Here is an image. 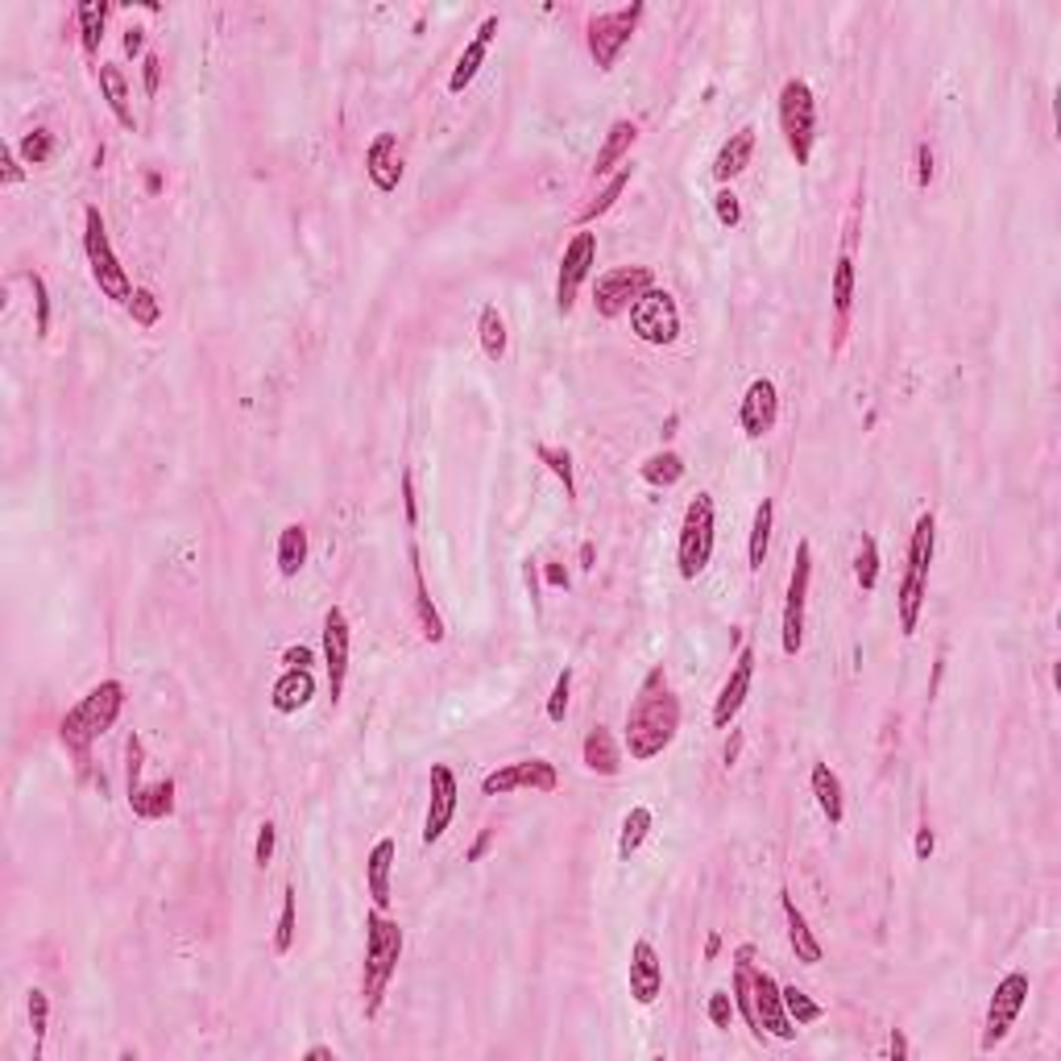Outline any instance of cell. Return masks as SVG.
<instances>
[{
  "label": "cell",
  "mask_w": 1061,
  "mask_h": 1061,
  "mask_svg": "<svg viewBox=\"0 0 1061 1061\" xmlns=\"http://www.w3.org/2000/svg\"><path fill=\"white\" fill-rule=\"evenodd\" d=\"M676 734H681V697L667 685V672L651 667L642 676L639 697L626 709V734H622V742H626V751H631L635 763H647V759L667 751Z\"/></svg>",
  "instance_id": "cell-1"
},
{
  "label": "cell",
  "mask_w": 1061,
  "mask_h": 1061,
  "mask_svg": "<svg viewBox=\"0 0 1061 1061\" xmlns=\"http://www.w3.org/2000/svg\"><path fill=\"white\" fill-rule=\"evenodd\" d=\"M398 962H402V928L390 912L374 908L365 916V962H361V1012L365 1020H374L382 1012L386 987L395 978Z\"/></svg>",
  "instance_id": "cell-2"
},
{
  "label": "cell",
  "mask_w": 1061,
  "mask_h": 1061,
  "mask_svg": "<svg viewBox=\"0 0 1061 1061\" xmlns=\"http://www.w3.org/2000/svg\"><path fill=\"white\" fill-rule=\"evenodd\" d=\"M121 709H125V685H121V681H100V685L91 688L88 697L63 717V726H59L63 747L75 754L79 763H88L91 742H96L100 734H109L112 722L121 717Z\"/></svg>",
  "instance_id": "cell-3"
},
{
  "label": "cell",
  "mask_w": 1061,
  "mask_h": 1061,
  "mask_svg": "<svg viewBox=\"0 0 1061 1061\" xmlns=\"http://www.w3.org/2000/svg\"><path fill=\"white\" fill-rule=\"evenodd\" d=\"M933 539H937V519L933 510H925L912 527V539H908V569L904 581H900V597H896V610H900V635L912 639L916 626H921V606H925V589H928V564H933Z\"/></svg>",
  "instance_id": "cell-4"
},
{
  "label": "cell",
  "mask_w": 1061,
  "mask_h": 1061,
  "mask_svg": "<svg viewBox=\"0 0 1061 1061\" xmlns=\"http://www.w3.org/2000/svg\"><path fill=\"white\" fill-rule=\"evenodd\" d=\"M779 133H784V146L796 158V166H809L813 146H817V96L800 75L784 79V88H779Z\"/></svg>",
  "instance_id": "cell-5"
},
{
  "label": "cell",
  "mask_w": 1061,
  "mask_h": 1061,
  "mask_svg": "<svg viewBox=\"0 0 1061 1061\" xmlns=\"http://www.w3.org/2000/svg\"><path fill=\"white\" fill-rule=\"evenodd\" d=\"M84 253H88L91 278H96L100 295H104V299H112V303H125V308H129V299H133V290H137V287L129 283L125 265H121L116 249H112L109 228H104L100 208H88V212H84Z\"/></svg>",
  "instance_id": "cell-6"
},
{
  "label": "cell",
  "mask_w": 1061,
  "mask_h": 1061,
  "mask_svg": "<svg viewBox=\"0 0 1061 1061\" xmlns=\"http://www.w3.org/2000/svg\"><path fill=\"white\" fill-rule=\"evenodd\" d=\"M713 544H717V523H713V498L709 494H697L685 510V523H681V544H676V569L685 581H697V576L709 569L713 560Z\"/></svg>",
  "instance_id": "cell-7"
},
{
  "label": "cell",
  "mask_w": 1061,
  "mask_h": 1061,
  "mask_svg": "<svg viewBox=\"0 0 1061 1061\" xmlns=\"http://www.w3.org/2000/svg\"><path fill=\"white\" fill-rule=\"evenodd\" d=\"M642 13H647V4L635 0V4H622V9H606V13H597L594 22H589L585 42H589V54H594L597 71H614L622 50L631 46L635 29H639Z\"/></svg>",
  "instance_id": "cell-8"
},
{
  "label": "cell",
  "mask_w": 1061,
  "mask_h": 1061,
  "mask_svg": "<svg viewBox=\"0 0 1061 1061\" xmlns=\"http://www.w3.org/2000/svg\"><path fill=\"white\" fill-rule=\"evenodd\" d=\"M809 585H813V544L800 539L792 556V573H788V594H784V619H779V647H784V656H800V647H804Z\"/></svg>",
  "instance_id": "cell-9"
},
{
  "label": "cell",
  "mask_w": 1061,
  "mask_h": 1061,
  "mask_svg": "<svg viewBox=\"0 0 1061 1061\" xmlns=\"http://www.w3.org/2000/svg\"><path fill=\"white\" fill-rule=\"evenodd\" d=\"M1028 991H1033V983H1028V974L1024 971H1008L999 983H995V995H991V1003H987V1020H983V1037H978V1049H983V1053H991L995 1045L1008 1040L1012 1024H1016L1020 1012H1024V1003H1028Z\"/></svg>",
  "instance_id": "cell-10"
},
{
  "label": "cell",
  "mask_w": 1061,
  "mask_h": 1061,
  "mask_svg": "<svg viewBox=\"0 0 1061 1061\" xmlns=\"http://www.w3.org/2000/svg\"><path fill=\"white\" fill-rule=\"evenodd\" d=\"M656 287L651 265H619L610 274H601L594 287V308L601 320H619L622 311H631L647 290Z\"/></svg>",
  "instance_id": "cell-11"
},
{
  "label": "cell",
  "mask_w": 1061,
  "mask_h": 1061,
  "mask_svg": "<svg viewBox=\"0 0 1061 1061\" xmlns=\"http://www.w3.org/2000/svg\"><path fill=\"white\" fill-rule=\"evenodd\" d=\"M631 332L639 336L642 345H656V349L676 345L681 340V308H676V299L663 287H651L631 308Z\"/></svg>",
  "instance_id": "cell-12"
},
{
  "label": "cell",
  "mask_w": 1061,
  "mask_h": 1061,
  "mask_svg": "<svg viewBox=\"0 0 1061 1061\" xmlns=\"http://www.w3.org/2000/svg\"><path fill=\"white\" fill-rule=\"evenodd\" d=\"M597 265V233H576L573 241L564 245V258H560V274H556V311L560 315H573L576 308V290L589 278V270Z\"/></svg>",
  "instance_id": "cell-13"
},
{
  "label": "cell",
  "mask_w": 1061,
  "mask_h": 1061,
  "mask_svg": "<svg viewBox=\"0 0 1061 1061\" xmlns=\"http://www.w3.org/2000/svg\"><path fill=\"white\" fill-rule=\"evenodd\" d=\"M519 788L556 792L560 788L556 763H548V759H519V763H507V767H498V772H489L482 779V796H507V792H519Z\"/></svg>",
  "instance_id": "cell-14"
},
{
  "label": "cell",
  "mask_w": 1061,
  "mask_h": 1061,
  "mask_svg": "<svg viewBox=\"0 0 1061 1061\" xmlns=\"http://www.w3.org/2000/svg\"><path fill=\"white\" fill-rule=\"evenodd\" d=\"M349 656H353V626H349V614L340 606H332L324 614V663H328L332 706L340 701L345 681H349Z\"/></svg>",
  "instance_id": "cell-15"
},
{
  "label": "cell",
  "mask_w": 1061,
  "mask_h": 1061,
  "mask_svg": "<svg viewBox=\"0 0 1061 1061\" xmlns=\"http://www.w3.org/2000/svg\"><path fill=\"white\" fill-rule=\"evenodd\" d=\"M754 1024H759V1040H796V1033H800L792 1016L784 1012V995H779L775 974H767L763 966H754Z\"/></svg>",
  "instance_id": "cell-16"
},
{
  "label": "cell",
  "mask_w": 1061,
  "mask_h": 1061,
  "mask_svg": "<svg viewBox=\"0 0 1061 1061\" xmlns=\"http://www.w3.org/2000/svg\"><path fill=\"white\" fill-rule=\"evenodd\" d=\"M457 796H461L457 772H452L448 763H436V767H432L427 817H423V846H436V841L448 834V825H452V817H457Z\"/></svg>",
  "instance_id": "cell-17"
},
{
  "label": "cell",
  "mask_w": 1061,
  "mask_h": 1061,
  "mask_svg": "<svg viewBox=\"0 0 1061 1061\" xmlns=\"http://www.w3.org/2000/svg\"><path fill=\"white\" fill-rule=\"evenodd\" d=\"M775 423H779V390L772 377H754L738 402V427L747 440H763L767 432H775Z\"/></svg>",
  "instance_id": "cell-18"
},
{
  "label": "cell",
  "mask_w": 1061,
  "mask_h": 1061,
  "mask_svg": "<svg viewBox=\"0 0 1061 1061\" xmlns=\"http://www.w3.org/2000/svg\"><path fill=\"white\" fill-rule=\"evenodd\" d=\"M751 681H754V647H742L738 660H734V667H729L726 685H722V692H717V701H713V726L726 729L729 722L738 717V709L747 706Z\"/></svg>",
  "instance_id": "cell-19"
},
{
  "label": "cell",
  "mask_w": 1061,
  "mask_h": 1061,
  "mask_svg": "<svg viewBox=\"0 0 1061 1061\" xmlns=\"http://www.w3.org/2000/svg\"><path fill=\"white\" fill-rule=\"evenodd\" d=\"M626 978H631V999H635L639 1008H651V1003L663 995V962L647 937H639V941L631 946V974H626Z\"/></svg>",
  "instance_id": "cell-20"
},
{
  "label": "cell",
  "mask_w": 1061,
  "mask_h": 1061,
  "mask_svg": "<svg viewBox=\"0 0 1061 1061\" xmlns=\"http://www.w3.org/2000/svg\"><path fill=\"white\" fill-rule=\"evenodd\" d=\"M365 175H370V183H374L382 196L398 191V183H402V154H398L395 133H377L374 141H370V150H365Z\"/></svg>",
  "instance_id": "cell-21"
},
{
  "label": "cell",
  "mask_w": 1061,
  "mask_h": 1061,
  "mask_svg": "<svg viewBox=\"0 0 1061 1061\" xmlns=\"http://www.w3.org/2000/svg\"><path fill=\"white\" fill-rule=\"evenodd\" d=\"M498 13H489L486 22L477 25V34H473V42L461 50V59H457V66H452V75H448V91L452 96H461L473 79H477V71H482V63H486L489 54V42H494V34H498Z\"/></svg>",
  "instance_id": "cell-22"
},
{
  "label": "cell",
  "mask_w": 1061,
  "mask_h": 1061,
  "mask_svg": "<svg viewBox=\"0 0 1061 1061\" xmlns=\"http://www.w3.org/2000/svg\"><path fill=\"white\" fill-rule=\"evenodd\" d=\"M395 854H398L395 838H382L374 850H370V859H365V887H370V900H374V908H382V912H390V904H395V891H390Z\"/></svg>",
  "instance_id": "cell-23"
},
{
  "label": "cell",
  "mask_w": 1061,
  "mask_h": 1061,
  "mask_svg": "<svg viewBox=\"0 0 1061 1061\" xmlns=\"http://www.w3.org/2000/svg\"><path fill=\"white\" fill-rule=\"evenodd\" d=\"M311 697H315V676H311V667H287V672L274 681V688H270V706H274V713H299V709L311 706Z\"/></svg>",
  "instance_id": "cell-24"
},
{
  "label": "cell",
  "mask_w": 1061,
  "mask_h": 1061,
  "mask_svg": "<svg viewBox=\"0 0 1061 1061\" xmlns=\"http://www.w3.org/2000/svg\"><path fill=\"white\" fill-rule=\"evenodd\" d=\"M779 904H784V921H788V946H792L796 962L817 966L821 958H825V950H821L817 933H813V928H809V921H804V912L796 908L792 891H779Z\"/></svg>",
  "instance_id": "cell-25"
},
{
  "label": "cell",
  "mask_w": 1061,
  "mask_h": 1061,
  "mask_svg": "<svg viewBox=\"0 0 1061 1061\" xmlns=\"http://www.w3.org/2000/svg\"><path fill=\"white\" fill-rule=\"evenodd\" d=\"M407 560H411V581H415V619H420V631L427 642H444V619L440 610H436V601H432V594H427V576H423V564H420V548L411 544L407 548Z\"/></svg>",
  "instance_id": "cell-26"
},
{
  "label": "cell",
  "mask_w": 1061,
  "mask_h": 1061,
  "mask_svg": "<svg viewBox=\"0 0 1061 1061\" xmlns=\"http://www.w3.org/2000/svg\"><path fill=\"white\" fill-rule=\"evenodd\" d=\"M751 154H754V129L751 125H742L738 133H729V141H722V150H717V158H713V178H717L722 187L734 183V178L751 166Z\"/></svg>",
  "instance_id": "cell-27"
},
{
  "label": "cell",
  "mask_w": 1061,
  "mask_h": 1061,
  "mask_svg": "<svg viewBox=\"0 0 1061 1061\" xmlns=\"http://www.w3.org/2000/svg\"><path fill=\"white\" fill-rule=\"evenodd\" d=\"M129 809L141 821H162L175 813V779H158V784H137L129 788Z\"/></svg>",
  "instance_id": "cell-28"
},
{
  "label": "cell",
  "mask_w": 1061,
  "mask_h": 1061,
  "mask_svg": "<svg viewBox=\"0 0 1061 1061\" xmlns=\"http://www.w3.org/2000/svg\"><path fill=\"white\" fill-rule=\"evenodd\" d=\"M581 759H585V767H589L594 775H619V767H622L619 742H614V734H610L606 726H594L589 734H585Z\"/></svg>",
  "instance_id": "cell-29"
},
{
  "label": "cell",
  "mask_w": 1061,
  "mask_h": 1061,
  "mask_svg": "<svg viewBox=\"0 0 1061 1061\" xmlns=\"http://www.w3.org/2000/svg\"><path fill=\"white\" fill-rule=\"evenodd\" d=\"M809 788L817 796V809L825 813L829 825H841L846 817V796H841V779L829 763H813V775H809Z\"/></svg>",
  "instance_id": "cell-30"
},
{
  "label": "cell",
  "mask_w": 1061,
  "mask_h": 1061,
  "mask_svg": "<svg viewBox=\"0 0 1061 1061\" xmlns=\"http://www.w3.org/2000/svg\"><path fill=\"white\" fill-rule=\"evenodd\" d=\"M635 141H639V125H635V121H614V125H610V133H606V141H601V150H597L594 175L597 178L610 175L622 158L631 154V146H635Z\"/></svg>",
  "instance_id": "cell-31"
},
{
  "label": "cell",
  "mask_w": 1061,
  "mask_h": 1061,
  "mask_svg": "<svg viewBox=\"0 0 1061 1061\" xmlns=\"http://www.w3.org/2000/svg\"><path fill=\"white\" fill-rule=\"evenodd\" d=\"M834 315H838V340L846 336V320H850V303H854V249H841L838 262H834Z\"/></svg>",
  "instance_id": "cell-32"
},
{
  "label": "cell",
  "mask_w": 1061,
  "mask_h": 1061,
  "mask_svg": "<svg viewBox=\"0 0 1061 1061\" xmlns=\"http://www.w3.org/2000/svg\"><path fill=\"white\" fill-rule=\"evenodd\" d=\"M274 560H278V573L287 576V581L303 573V564H308V527L303 523H287V527L278 530V552H274Z\"/></svg>",
  "instance_id": "cell-33"
},
{
  "label": "cell",
  "mask_w": 1061,
  "mask_h": 1061,
  "mask_svg": "<svg viewBox=\"0 0 1061 1061\" xmlns=\"http://www.w3.org/2000/svg\"><path fill=\"white\" fill-rule=\"evenodd\" d=\"M100 91H104V100H109L112 116L121 121V129H137V116H133V104H129V84H125L121 66H112V63L100 66Z\"/></svg>",
  "instance_id": "cell-34"
},
{
  "label": "cell",
  "mask_w": 1061,
  "mask_h": 1061,
  "mask_svg": "<svg viewBox=\"0 0 1061 1061\" xmlns=\"http://www.w3.org/2000/svg\"><path fill=\"white\" fill-rule=\"evenodd\" d=\"M772 527H775V502H772V498H763V502L754 507L751 544H747V560H751V573H759V569L767 564V548H772Z\"/></svg>",
  "instance_id": "cell-35"
},
{
  "label": "cell",
  "mask_w": 1061,
  "mask_h": 1061,
  "mask_svg": "<svg viewBox=\"0 0 1061 1061\" xmlns=\"http://www.w3.org/2000/svg\"><path fill=\"white\" fill-rule=\"evenodd\" d=\"M685 469H688V464H685V457H681V452H667V448H663V452H651V457L639 464V477L647 482V486L667 489V486H676V482L685 477Z\"/></svg>",
  "instance_id": "cell-36"
},
{
  "label": "cell",
  "mask_w": 1061,
  "mask_h": 1061,
  "mask_svg": "<svg viewBox=\"0 0 1061 1061\" xmlns=\"http://www.w3.org/2000/svg\"><path fill=\"white\" fill-rule=\"evenodd\" d=\"M104 17H109V4L100 0H84L79 9H75V22H79V42H84V54L88 59H96L100 54V42H104Z\"/></svg>",
  "instance_id": "cell-37"
},
{
  "label": "cell",
  "mask_w": 1061,
  "mask_h": 1061,
  "mask_svg": "<svg viewBox=\"0 0 1061 1061\" xmlns=\"http://www.w3.org/2000/svg\"><path fill=\"white\" fill-rule=\"evenodd\" d=\"M477 332H482V353H486L489 361H502L510 349V332H507L502 311L494 308V303L482 308V315H477Z\"/></svg>",
  "instance_id": "cell-38"
},
{
  "label": "cell",
  "mask_w": 1061,
  "mask_h": 1061,
  "mask_svg": "<svg viewBox=\"0 0 1061 1061\" xmlns=\"http://www.w3.org/2000/svg\"><path fill=\"white\" fill-rule=\"evenodd\" d=\"M651 825H656V817H651L647 804H635V809L622 817V834H619V859L622 862H631L635 854H639V846L647 841Z\"/></svg>",
  "instance_id": "cell-39"
},
{
  "label": "cell",
  "mask_w": 1061,
  "mask_h": 1061,
  "mask_svg": "<svg viewBox=\"0 0 1061 1061\" xmlns=\"http://www.w3.org/2000/svg\"><path fill=\"white\" fill-rule=\"evenodd\" d=\"M631 175H635V171H631V166H622V171H619V175H614V178H606V187L597 191L594 203H585V208L576 212V224L585 228V224H594L597 216H606V212H610V208H614V203H619V199H622V191L631 187Z\"/></svg>",
  "instance_id": "cell-40"
},
{
  "label": "cell",
  "mask_w": 1061,
  "mask_h": 1061,
  "mask_svg": "<svg viewBox=\"0 0 1061 1061\" xmlns=\"http://www.w3.org/2000/svg\"><path fill=\"white\" fill-rule=\"evenodd\" d=\"M779 995H784V1012L792 1016L796 1028H809V1024H817V1020L825 1016V1008H821L817 999H809V991H804V987H796V983L779 987Z\"/></svg>",
  "instance_id": "cell-41"
},
{
  "label": "cell",
  "mask_w": 1061,
  "mask_h": 1061,
  "mask_svg": "<svg viewBox=\"0 0 1061 1061\" xmlns=\"http://www.w3.org/2000/svg\"><path fill=\"white\" fill-rule=\"evenodd\" d=\"M535 457L552 469V477L564 486V498H576V473H573V457H569V448H552V444H539L535 448Z\"/></svg>",
  "instance_id": "cell-42"
},
{
  "label": "cell",
  "mask_w": 1061,
  "mask_h": 1061,
  "mask_svg": "<svg viewBox=\"0 0 1061 1061\" xmlns=\"http://www.w3.org/2000/svg\"><path fill=\"white\" fill-rule=\"evenodd\" d=\"M854 581H859L862 594H871L879 585V544L875 535H862L859 539V556H854Z\"/></svg>",
  "instance_id": "cell-43"
},
{
  "label": "cell",
  "mask_w": 1061,
  "mask_h": 1061,
  "mask_svg": "<svg viewBox=\"0 0 1061 1061\" xmlns=\"http://www.w3.org/2000/svg\"><path fill=\"white\" fill-rule=\"evenodd\" d=\"M295 887H287L283 891V912H278V928H274V953L283 958V953H290V946H295Z\"/></svg>",
  "instance_id": "cell-44"
},
{
  "label": "cell",
  "mask_w": 1061,
  "mask_h": 1061,
  "mask_svg": "<svg viewBox=\"0 0 1061 1061\" xmlns=\"http://www.w3.org/2000/svg\"><path fill=\"white\" fill-rule=\"evenodd\" d=\"M46 1020H50V999H46L42 987H29V1024H34V1061L42 1058Z\"/></svg>",
  "instance_id": "cell-45"
},
{
  "label": "cell",
  "mask_w": 1061,
  "mask_h": 1061,
  "mask_svg": "<svg viewBox=\"0 0 1061 1061\" xmlns=\"http://www.w3.org/2000/svg\"><path fill=\"white\" fill-rule=\"evenodd\" d=\"M22 158L29 166H46L54 158V133L50 129H29L22 141Z\"/></svg>",
  "instance_id": "cell-46"
},
{
  "label": "cell",
  "mask_w": 1061,
  "mask_h": 1061,
  "mask_svg": "<svg viewBox=\"0 0 1061 1061\" xmlns=\"http://www.w3.org/2000/svg\"><path fill=\"white\" fill-rule=\"evenodd\" d=\"M569 692H573V667H564L560 676H556L552 685V697H548V722H564V713H569Z\"/></svg>",
  "instance_id": "cell-47"
},
{
  "label": "cell",
  "mask_w": 1061,
  "mask_h": 1061,
  "mask_svg": "<svg viewBox=\"0 0 1061 1061\" xmlns=\"http://www.w3.org/2000/svg\"><path fill=\"white\" fill-rule=\"evenodd\" d=\"M129 315H133V324L154 328V324H158V299L146 287H137V290H133V299H129Z\"/></svg>",
  "instance_id": "cell-48"
},
{
  "label": "cell",
  "mask_w": 1061,
  "mask_h": 1061,
  "mask_svg": "<svg viewBox=\"0 0 1061 1061\" xmlns=\"http://www.w3.org/2000/svg\"><path fill=\"white\" fill-rule=\"evenodd\" d=\"M713 212H717V224H722V228H738V224H742V203H738V196H734L729 187H722V191L713 196Z\"/></svg>",
  "instance_id": "cell-49"
},
{
  "label": "cell",
  "mask_w": 1061,
  "mask_h": 1061,
  "mask_svg": "<svg viewBox=\"0 0 1061 1061\" xmlns=\"http://www.w3.org/2000/svg\"><path fill=\"white\" fill-rule=\"evenodd\" d=\"M706 1016L713 1028H729L734 1024V999H729V991H713L706 1003Z\"/></svg>",
  "instance_id": "cell-50"
},
{
  "label": "cell",
  "mask_w": 1061,
  "mask_h": 1061,
  "mask_svg": "<svg viewBox=\"0 0 1061 1061\" xmlns=\"http://www.w3.org/2000/svg\"><path fill=\"white\" fill-rule=\"evenodd\" d=\"M25 283L34 287V308H38V336H46L50 332V295H46V283H42V274H25Z\"/></svg>",
  "instance_id": "cell-51"
},
{
  "label": "cell",
  "mask_w": 1061,
  "mask_h": 1061,
  "mask_svg": "<svg viewBox=\"0 0 1061 1061\" xmlns=\"http://www.w3.org/2000/svg\"><path fill=\"white\" fill-rule=\"evenodd\" d=\"M274 841H278V829H274L270 821H262V829H258V846H253V862H258V866H265V862L274 859Z\"/></svg>",
  "instance_id": "cell-52"
},
{
  "label": "cell",
  "mask_w": 1061,
  "mask_h": 1061,
  "mask_svg": "<svg viewBox=\"0 0 1061 1061\" xmlns=\"http://www.w3.org/2000/svg\"><path fill=\"white\" fill-rule=\"evenodd\" d=\"M0 166H4V171H0V183H4V187H17V183L25 178V171L17 166V154H13V146H0Z\"/></svg>",
  "instance_id": "cell-53"
},
{
  "label": "cell",
  "mask_w": 1061,
  "mask_h": 1061,
  "mask_svg": "<svg viewBox=\"0 0 1061 1061\" xmlns=\"http://www.w3.org/2000/svg\"><path fill=\"white\" fill-rule=\"evenodd\" d=\"M402 507H407V527H415L420 523V502H415V477H411V469L402 473Z\"/></svg>",
  "instance_id": "cell-54"
},
{
  "label": "cell",
  "mask_w": 1061,
  "mask_h": 1061,
  "mask_svg": "<svg viewBox=\"0 0 1061 1061\" xmlns=\"http://www.w3.org/2000/svg\"><path fill=\"white\" fill-rule=\"evenodd\" d=\"M928 183H933V150L921 141V146H916V187L925 191Z\"/></svg>",
  "instance_id": "cell-55"
},
{
  "label": "cell",
  "mask_w": 1061,
  "mask_h": 1061,
  "mask_svg": "<svg viewBox=\"0 0 1061 1061\" xmlns=\"http://www.w3.org/2000/svg\"><path fill=\"white\" fill-rule=\"evenodd\" d=\"M933 846H937V838H933V829H928V821H921V829H916V841H912V854L921 862L933 859Z\"/></svg>",
  "instance_id": "cell-56"
},
{
  "label": "cell",
  "mask_w": 1061,
  "mask_h": 1061,
  "mask_svg": "<svg viewBox=\"0 0 1061 1061\" xmlns=\"http://www.w3.org/2000/svg\"><path fill=\"white\" fill-rule=\"evenodd\" d=\"M141 66H146V96H154L158 91V79H162V59H158L154 50L141 59Z\"/></svg>",
  "instance_id": "cell-57"
},
{
  "label": "cell",
  "mask_w": 1061,
  "mask_h": 1061,
  "mask_svg": "<svg viewBox=\"0 0 1061 1061\" xmlns=\"http://www.w3.org/2000/svg\"><path fill=\"white\" fill-rule=\"evenodd\" d=\"M283 663H287V667H311V647H303V642H299V647H287V651H283Z\"/></svg>",
  "instance_id": "cell-58"
},
{
  "label": "cell",
  "mask_w": 1061,
  "mask_h": 1061,
  "mask_svg": "<svg viewBox=\"0 0 1061 1061\" xmlns=\"http://www.w3.org/2000/svg\"><path fill=\"white\" fill-rule=\"evenodd\" d=\"M146 50V29L141 25H129L125 29V54H141Z\"/></svg>",
  "instance_id": "cell-59"
},
{
  "label": "cell",
  "mask_w": 1061,
  "mask_h": 1061,
  "mask_svg": "<svg viewBox=\"0 0 1061 1061\" xmlns=\"http://www.w3.org/2000/svg\"><path fill=\"white\" fill-rule=\"evenodd\" d=\"M887 1053H891L896 1061L908 1058V1040H904V1033H900V1028H891V1045H887Z\"/></svg>",
  "instance_id": "cell-60"
},
{
  "label": "cell",
  "mask_w": 1061,
  "mask_h": 1061,
  "mask_svg": "<svg viewBox=\"0 0 1061 1061\" xmlns=\"http://www.w3.org/2000/svg\"><path fill=\"white\" fill-rule=\"evenodd\" d=\"M308 1061H336V1053H332V1045H311Z\"/></svg>",
  "instance_id": "cell-61"
},
{
  "label": "cell",
  "mask_w": 1061,
  "mask_h": 1061,
  "mask_svg": "<svg viewBox=\"0 0 1061 1061\" xmlns=\"http://www.w3.org/2000/svg\"><path fill=\"white\" fill-rule=\"evenodd\" d=\"M548 585H569V573H564V569H556V564H552V569H548Z\"/></svg>",
  "instance_id": "cell-62"
},
{
  "label": "cell",
  "mask_w": 1061,
  "mask_h": 1061,
  "mask_svg": "<svg viewBox=\"0 0 1061 1061\" xmlns=\"http://www.w3.org/2000/svg\"><path fill=\"white\" fill-rule=\"evenodd\" d=\"M717 950H722V937H717V933H709V941H706V958H717Z\"/></svg>",
  "instance_id": "cell-63"
},
{
  "label": "cell",
  "mask_w": 1061,
  "mask_h": 1061,
  "mask_svg": "<svg viewBox=\"0 0 1061 1061\" xmlns=\"http://www.w3.org/2000/svg\"><path fill=\"white\" fill-rule=\"evenodd\" d=\"M581 560H585V569H594V544H585V548H581Z\"/></svg>",
  "instance_id": "cell-64"
}]
</instances>
